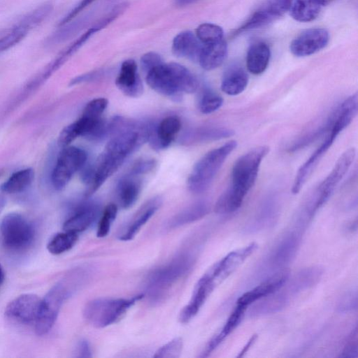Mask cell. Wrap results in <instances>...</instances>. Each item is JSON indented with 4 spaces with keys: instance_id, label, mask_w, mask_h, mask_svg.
I'll return each mask as SVG.
<instances>
[{
    "instance_id": "1",
    "label": "cell",
    "mask_w": 358,
    "mask_h": 358,
    "mask_svg": "<svg viewBox=\"0 0 358 358\" xmlns=\"http://www.w3.org/2000/svg\"><path fill=\"white\" fill-rule=\"evenodd\" d=\"M145 80L153 90L174 101L199 87V81L192 72L176 62H163L154 67L145 74Z\"/></svg>"
},
{
    "instance_id": "2",
    "label": "cell",
    "mask_w": 358,
    "mask_h": 358,
    "mask_svg": "<svg viewBox=\"0 0 358 358\" xmlns=\"http://www.w3.org/2000/svg\"><path fill=\"white\" fill-rule=\"evenodd\" d=\"M193 264L194 257L184 253L155 269L148 276L143 295L152 304L164 301L189 273Z\"/></svg>"
},
{
    "instance_id": "3",
    "label": "cell",
    "mask_w": 358,
    "mask_h": 358,
    "mask_svg": "<svg viewBox=\"0 0 358 358\" xmlns=\"http://www.w3.org/2000/svg\"><path fill=\"white\" fill-rule=\"evenodd\" d=\"M83 276L77 271L68 274L55 284L41 300L36 319L35 331L43 336L54 326L64 301L82 284Z\"/></svg>"
},
{
    "instance_id": "4",
    "label": "cell",
    "mask_w": 358,
    "mask_h": 358,
    "mask_svg": "<svg viewBox=\"0 0 358 358\" xmlns=\"http://www.w3.org/2000/svg\"><path fill=\"white\" fill-rule=\"evenodd\" d=\"M353 119V113L348 109L336 108L334 110L328 120V134L326 138L298 170L292 187L293 194H296L300 192L320 160L333 145L338 134L351 123Z\"/></svg>"
},
{
    "instance_id": "5",
    "label": "cell",
    "mask_w": 358,
    "mask_h": 358,
    "mask_svg": "<svg viewBox=\"0 0 358 358\" xmlns=\"http://www.w3.org/2000/svg\"><path fill=\"white\" fill-rule=\"evenodd\" d=\"M269 150L268 146L260 145L243 154L235 162L231 171V183L227 189L241 203H243L255 185L260 165Z\"/></svg>"
},
{
    "instance_id": "6",
    "label": "cell",
    "mask_w": 358,
    "mask_h": 358,
    "mask_svg": "<svg viewBox=\"0 0 358 358\" xmlns=\"http://www.w3.org/2000/svg\"><path fill=\"white\" fill-rule=\"evenodd\" d=\"M237 141L231 140L205 154L194 166L187 181L189 190L194 194L205 192L228 156L236 149Z\"/></svg>"
},
{
    "instance_id": "7",
    "label": "cell",
    "mask_w": 358,
    "mask_h": 358,
    "mask_svg": "<svg viewBox=\"0 0 358 358\" xmlns=\"http://www.w3.org/2000/svg\"><path fill=\"white\" fill-rule=\"evenodd\" d=\"M144 297L143 294L131 298H99L88 301L83 316L95 328H104L119 321L127 310Z\"/></svg>"
},
{
    "instance_id": "8",
    "label": "cell",
    "mask_w": 358,
    "mask_h": 358,
    "mask_svg": "<svg viewBox=\"0 0 358 358\" xmlns=\"http://www.w3.org/2000/svg\"><path fill=\"white\" fill-rule=\"evenodd\" d=\"M53 7L52 1H45L22 15L16 23L0 34V53L21 42L30 31L49 16Z\"/></svg>"
},
{
    "instance_id": "9",
    "label": "cell",
    "mask_w": 358,
    "mask_h": 358,
    "mask_svg": "<svg viewBox=\"0 0 358 358\" xmlns=\"http://www.w3.org/2000/svg\"><path fill=\"white\" fill-rule=\"evenodd\" d=\"M0 231L4 246L14 251L27 248L33 242L35 234L29 221L17 213H10L3 217Z\"/></svg>"
},
{
    "instance_id": "10",
    "label": "cell",
    "mask_w": 358,
    "mask_h": 358,
    "mask_svg": "<svg viewBox=\"0 0 358 358\" xmlns=\"http://www.w3.org/2000/svg\"><path fill=\"white\" fill-rule=\"evenodd\" d=\"M86 161L87 153L83 149L71 145L63 148L51 176L54 188L63 189L74 174L85 166Z\"/></svg>"
},
{
    "instance_id": "11",
    "label": "cell",
    "mask_w": 358,
    "mask_h": 358,
    "mask_svg": "<svg viewBox=\"0 0 358 358\" xmlns=\"http://www.w3.org/2000/svg\"><path fill=\"white\" fill-rule=\"evenodd\" d=\"M356 156L355 148H350L341 154L329 174L319 185L315 199L309 209L311 217L332 195L335 188L345 176Z\"/></svg>"
},
{
    "instance_id": "12",
    "label": "cell",
    "mask_w": 358,
    "mask_h": 358,
    "mask_svg": "<svg viewBox=\"0 0 358 358\" xmlns=\"http://www.w3.org/2000/svg\"><path fill=\"white\" fill-rule=\"evenodd\" d=\"M294 0H266L252 15L234 32V34L243 31L259 28L289 11Z\"/></svg>"
},
{
    "instance_id": "13",
    "label": "cell",
    "mask_w": 358,
    "mask_h": 358,
    "mask_svg": "<svg viewBox=\"0 0 358 358\" xmlns=\"http://www.w3.org/2000/svg\"><path fill=\"white\" fill-rule=\"evenodd\" d=\"M99 29L93 24L78 38L64 48L51 62H50L42 71L33 79L30 87H36L48 79L55 72L59 69Z\"/></svg>"
},
{
    "instance_id": "14",
    "label": "cell",
    "mask_w": 358,
    "mask_h": 358,
    "mask_svg": "<svg viewBox=\"0 0 358 358\" xmlns=\"http://www.w3.org/2000/svg\"><path fill=\"white\" fill-rule=\"evenodd\" d=\"M257 248L256 243L234 250L215 263L206 273L214 284L219 285L229 277Z\"/></svg>"
},
{
    "instance_id": "15",
    "label": "cell",
    "mask_w": 358,
    "mask_h": 358,
    "mask_svg": "<svg viewBox=\"0 0 358 358\" xmlns=\"http://www.w3.org/2000/svg\"><path fill=\"white\" fill-rule=\"evenodd\" d=\"M328 31L322 28L303 31L290 43L289 49L296 57H306L323 49L329 42Z\"/></svg>"
},
{
    "instance_id": "16",
    "label": "cell",
    "mask_w": 358,
    "mask_h": 358,
    "mask_svg": "<svg viewBox=\"0 0 358 358\" xmlns=\"http://www.w3.org/2000/svg\"><path fill=\"white\" fill-rule=\"evenodd\" d=\"M41 299L34 294H23L13 299L6 307V315L15 321L28 324L34 322Z\"/></svg>"
},
{
    "instance_id": "17",
    "label": "cell",
    "mask_w": 358,
    "mask_h": 358,
    "mask_svg": "<svg viewBox=\"0 0 358 358\" xmlns=\"http://www.w3.org/2000/svg\"><path fill=\"white\" fill-rule=\"evenodd\" d=\"M215 287L210 278L205 273L196 284L189 303L180 311V322L186 324L194 318Z\"/></svg>"
},
{
    "instance_id": "18",
    "label": "cell",
    "mask_w": 358,
    "mask_h": 358,
    "mask_svg": "<svg viewBox=\"0 0 358 358\" xmlns=\"http://www.w3.org/2000/svg\"><path fill=\"white\" fill-rule=\"evenodd\" d=\"M117 87L127 96L137 98L143 92V85L134 59L124 61L115 79Z\"/></svg>"
},
{
    "instance_id": "19",
    "label": "cell",
    "mask_w": 358,
    "mask_h": 358,
    "mask_svg": "<svg viewBox=\"0 0 358 358\" xmlns=\"http://www.w3.org/2000/svg\"><path fill=\"white\" fill-rule=\"evenodd\" d=\"M288 278V271L285 270L278 271L252 289L241 295L238 299L236 304L248 308L260 299L279 290Z\"/></svg>"
},
{
    "instance_id": "20",
    "label": "cell",
    "mask_w": 358,
    "mask_h": 358,
    "mask_svg": "<svg viewBox=\"0 0 358 358\" xmlns=\"http://www.w3.org/2000/svg\"><path fill=\"white\" fill-rule=\"evenodd\" d=\"M161 203L162 201L159 197L153 198L145 202L121 231L118 235V238L124 241L132 240L142 227L157 212Z\"/></svg>"
},
{
    "instance_id": "21",
    "label": "cell",
    "mask_w": 358,
    "mask_h": 358,
    "mask_svg": "<svg viewBox=\"0 0 358 358\" xmlns=\"http://www.w3.org/2000/svg\"><path fill=\"white\" fill-rule=\"evenodd\" d=\"M99 206L94 203H85L78 206L63 224L64 231L78 234L87 229L96 220Z\"/></svg>"
},
{
    "instance_id": "22",
    "label": "cell",
    "mask_w": 358,
    "mask_h": 358,
    "mask_svg": "<svg viewBox=\"0 0 358 358\" xmlns=\"http://www.w3.org/2000/svg\"><path fill=\"white\" fill-rule=\"evenodd\" d=\"M181 127L180 120L176 116L163 119L155 129L150 130L149 139L153 148L163 150L173 142Z\"/></svg>"
},
{
    "instance_id": "23",
    "label": "cell",
    "mask_w": 358,
    "mask_h": 358,
    "mask_svg": "<svg viewBox=\"0 0 358 358\" xmlns=\"http://www.w3.org/2000/svg\"><path fill=\"white\" fill-rule=\"evenodd\" d=\"M300 244V237L294 233L288 234L273 249L268 259V266L279 268L289 264L294 258Z\"/></svg>"
},
{
    "instance_id": "24",
    "label": "cell",
    "mask_w": 358,
    "mask_h": 358,
    "mask_svg": "<svg viewBox=\"0 0 358 358\" xmlns=\"http://www.w3.org/2000/svg\"><path fill=\"white\" fill-rule=\"evenodd\" d=\"M203 43L196 34L185 31L177 34L173 40L172 52L178 57L198 62Z\"/></svg>"
},
{
    "instance_id": "25",
    "label": "cell",
    "mask_w": 358,
    "mask_h": 358,
    "mask_svg": "<svg viewBox=\"0 0 358 358\" xmlns=\"http://www.w3.org/2000/svg\"><path fill=\"white\" fill-rule=\"evenodd\" d=\"M142 189V180L138 175L129 173L123 177L117 187V197L120 207L128 209L137 201Z\"/></svg>"
},
{
    "instance_id": "26",
    "label": "cell",
    "mask_w": 358,
    "mask_h": 358,
    "mask_svg": "<svg viewBox=\"0 0 358 358\" xmlns=\"http://www.w3.org/2000/svg\"><path fill=\"white\" fill-rule=\"evenodd\" d=\"M227 56V44L222 39L217 42L203 44L198 62L206 71L217 69L222 64Z\"/></svg>"
},
{
    "instance_id": "27",
    "label": "cell",
    "mask_w": 358,
    "mask_h": 358,
    "mask_svg": "<svg viewBox=\"0 0 358 358\" xmlns=\"http://www.w3.org/2000/svg\"><path fill=\"white\" fill-rule=\"evenodd\" d=\"M279 290L255 301L256 303L250 309V316L260 317L273 314L284 308L289 303V294Z\"/></svg>"
},
{
    "instance_id": "28",
    "label": "cell",
    "mask_w": 358,
    "mask_h": 358,
    "mask_svg": "<svg viewBox=\"0 0 358 358\" xmlns=\"http://www.w3.org/2000/svg\"><path fill=\"white\" fill-rule=\"evenodd\" d=\"M271 57V50L264 42H257L249 48L246 56V65L248 71L254 75H259L266 69Z\"/></svg>"
},
{
    "instance_id": "29",
    "label": "cell",
    "mask_w": 358,
    "mask_h": 358,
    "mask_svg": "<svg viewBox=\"0 0 358 358\" xmlns=\"http://www.w3.org/2000/svg\"><path fill=\"white\" fill-rule=\"evenodd\" d=\"M248 84V76L241 67L233 66L227 70L221 82V90L228 95L242 93Z\"/></svg>"
},
{
    "instance_id": "30",
    "label": "cell",
    "mask_w": 358,
    "mask_h": 358,
    "mask_svg": "<svg viewBox=\"0 0 358 358\" xmlns=\"http://www.w3.org/2000/svg\"><path fill=\"white\" fill-rule=\"evenodd\" d=\"M323 270L319 266L303 268L290 280L288 290L290 294H297L316 285L322 278Z\"/></svg>"
},
{
    "instance_id": "31",
    "label": "cell",
    "mask_w": 358,
    "mask_h": 358,
    "mask_svg": "<svg viewBox=\"0 0 358 358\" xmlns=\"http://www.w3.org/2000/svg\"><path fill=\"white\" fill-rule=\"evenodd\" d=\"M209 210L210 206L206 202L194 203L175 215L169 222V228L175 229L200 220L206 216Z\"/></svg>"
},
{
    "instance_id": "32",
    "label": "cell",
    "mask_w": 358,
    "mask_h": 358,
    "mask_svg": "<svg viewBox=\"0 0 358 358\" xmlns=\"http://www.w3.org/2000/svg\"><path fill=\"white\" fill-rule=\"evenodd\" d=\"M34 178V170L27 168L13 173L9 178L0 186L1 192L7 194L19 193L26 189Z\"/></svg>"
},
{
    "instance_id": "33",
    "label": "cell",
    "mask_w": 358,
    "mask_h": 358,
    "mask_svg": "<svg viewBox=\"0 0 358 358\" xmlns=\"http://www.w3.org/2000/svg\"><path fill=\"white\" fill-rule=\"evenodd\" d=\"M321 8L317 0H294L289 11L295 20L308 22L317 17Z\"/></svg>"
},
{
    "instance_id": "34",
    "label": "cell",
    "mask_w": 358,
    "mask_h": 358,
    "mask_svg": "<svg viewBox=\"0 0 358 358\" xmlns=\"http://www.w3.org/2000/svg\"><path fill=\"white\" fill-rule=\"evenodd\" d=\"M87 21V17H83L60 26L57 31L46 38L45 45L48 46L57 45L66 41L76 34L83 27Z\"/></svg>"
},
{
    "instance_id": "35",
    "label": "cell",
    "mask_w": 358,
    "mask_h": 358,
    "mask_svg": "<svg viewBox=\"0 0 358 358\" xmlns=\"http://www.w3.org/2000/svg\"><path fill=\"white\" fill-rule=\"evenodd\" d=\"M78 234L64 231L54 235L47 245V249L52 255H60L71 250L76 243Z\"/></svg>"
},
{
    "instance_id": "36",
    "label": "cell",
    "mask_w": 358,
    "mask_h": 358,
    "mask_svg": "<svg viewBox=\"0 0 358 358\" xmlns=\"http://www.w3.org/2000/svg\"><path fill=\"white\" fill-rule=\"evenodd\" d=\"M196 36L203 44H208L222 40L224 32L217 24L203 23L196 28Z\"/></svg>"
},
{
    "instance_id": "37",
    "label": "cell",
    "mask_w": 358,
    "mask_h": 358,
    "mask_svg": "<svg viewBox=\"0 0 358 358\" xmlns=\"http://www.w3.org/2000/svg\"><path fill=\"white\" fill-rule=\"evenodd\" d=\"M223 104L222 97L216 92L205 90L199 101V109L203 114H210L217 110Z\"/></svg>"
},
{
    "instance_id": "38",
    "label": "cell",
    "mask_w": 358,
    "mask_h": 358,
    "mask_svg": "<svg viewBox=\"0 0 358 358\" xmlns=\"http://www.w3.org/2000/svg\"><path fill=\"white\" fill-rule=\"evenodd\" d=\"M117 214V206L116 204L109 203L105 207L98 223L97 237L103 238L108 235Z\"/></svg>"
},
{
    "instance_id": "39",
    "label": "cell",
    "mask_w": 358,
    "mask_h": 358,
    "mask_svg": "<svg viewBox=\"0 0 358 358\" xmlns=\"http://www.w3.org/2000/svg\"><path fill=\"white\" fill-rule=\"evenodd\" d=\"M246 309L247 308L236 304L221 331L216 334L221 342L238 327Z\"/></svg>"
},
{
    "instance_id": "40",
    "label": "cell",
    "mask_w": 358,
    "mask_h": 358,
    "mask_svg": "<svg viewBox=\"0 0 358 358\" xmlns=\"http://www.w3.org/2000/svg\"><path fill=\"white\" fill-rule=\"evenodd\" d=\"M182 339L180 337H177L159 348L153 357L155 358H178L182 353Z\"/></svg>"
},
{
    "instance_id": "41",
    "label": "cell",
    "mask_w": 358,
    "mask_h": 358,
    "mask_svg": "<svg viewBox=\"0 0 358 358\" xmlns=\"http://www.w3.org/2000/svg\"><path fill=\"white\" fill-rule=\"evenodd\" d=\"M108 106V100L105 98H96L87 103L82 115L90 117H101Z\"/></svg>"
},
{
    "instance_id": "42",
    "label": "cell",
    "mask_w": 358,
    "mask_h": 358,
    "mask_svg": "<svg viewBox=\"0 0 358 358\" xmlns=\"http://www.w3.org/2000/svg\"><path fill=\"white\" fill-rule=\"evenodd\" d=\"M339 357L343 358H357L358 357V333L357 327L348 336L342 353Z\"/></svg>"
},
{
    "instance_id": "43",
    "label": "cell",
    "mask_w": 358,
    "mask_h": 358,
    "mask_svg": "<svg viewBox=\"0 0 358 358\" xmlns=\"http://www.w3.org/2000/svg\"><path fill=\"white\" fill-rule=\"evenodd\" d=\"M357 308V292L352 290L346 293L339 301L337 310L341 313L353 311Z\"/></svg>"
},
{
    "instance_id": "44",
    "label": "cell",
    "mask_w": 358,
    "mask_h": 358,
    "mask_svg": "<svg viewBox=\"0 0 358 358\" xmlns=\"http://www.w3.org/2000/svg\"><path fill=\"white\" fill-rule=\"evenodd\" d=\"M164 62L162 57L154 52L144 54L140 60L142 71L146 74L150 70Z\"/></svg>"
},
{
    "instance_id": "45",
    "label": "cell",
    "mask_w": 358,
    "mask_h": 358,
    "mask_svg": "<svg viewBox=\"0 0 358 358\" xmlns=\"http://www.w3.org/2000/svg\"><path fill=\"white\" fill-rule=\"evenodd\" d=\"M96 0H80L62 19L59 22L60 27L73 20L83 10Z\"/></svg>"
},
{
    "instance_id": "46",
    "label": "cell",
    "mask_w": 358,
    "mask_h": 358,
    "mask_svg": "<svg viewBox=\"0 0 358 358\" xmlns=\"http://www.w3.org/2000/svg\"><path fill=\"white\" fill-rule=\"evenodd\" d=\"M155 166V162L153 159L139 161L132 166L129 173L138 176L145 174L150 171Z\"/></svg>"
},
{
    "instance_id": "47",
    "label": "cell",
    "mask_w": 358,
    "mask_h": 358,
    "mask_svg": "<svg viewBox=\"0 0 358 358\" xmlns=\"http://www.w3.org/2000/svg\"><path fill=\"white\" fill-rule=\"evenodd\" d=\"M76 355L77 357H92V354L90 348V345L87 340H81L76 348Z\"/></svg>"
},
{
    "instance_id": "48",
    "label": "cell",
    "mask_w": 358,
    "mask_h": 358,
    "mask_svg": "<svg viewBox=\"0 0 358 358\" xmlns=\"http://www.w3.org/2000/svg\"><path fill=\"white\" fill-rule=\"evenodd\" d=\"M257 337V335H253L249 339V341H248L246 345L244 346L243 349L240 352V354L238 356V357H242L243 355V354L245 353L248 350V349L251 347L252 344L255 341Z\"/></svg>"
},
{
    "instance_id": "49",
    "label": "cell",
    "mask_w": 358,
    "mask_h": 358,
    "mask_svg": "<svg viewBox=\"0 0 358 358\" xmlns=\"http://www.w3.org/2000/svg\"><path fill=\"white\" fill-rule=\"evenodd\" d=\"M199 0H175L176 3L180 6H184L193 3Z\"/></svg>"
},
{
    "instance_id": "50",
    "label": "cell",
    "mask_w": 358,
    "mask_h": 358,
    "mask_svg": "<svg viewBox=\"0 0 358 358\" xmlns=\"http://www.w3.org/2000/svg\"><path fill=\"white\" fill-rule=\"evenodd\" d=\"M6 203V199L5 196L2 194H0V213L4 208Z\"/></svg>"
},
{
    "instance_id": "51",
    "label": "cell",
    "mask_w": 358,
    "mask_h": 358,
    "mask_svg": "<svg viewBox=\"0 0 358 358\" xmlns=\"http://www.w3.org/2000/svg\"><path fill=\"white\" fill-rule=\"evenodd\" d=\"M4 279H5L4 270H3V268L1 265V264L0 263V287L2 285V284L3 283Z\"/></svg>"
},
{
    "instance_id": "52",
    "label": "cell",
    "mask_w": 358,
    "mask_h": 358,
    "mask_svg": "<svg viewBox=\"0 0 358 358\" xmlns=\"http://www.w3.org/2000/svg\"><path fill=\"white\" fill-rule=\"evenodd\" d=\"M322 6H324L331 3L333 0H317Z\"/></svg>"
},
{
    "instance_id": "53",
    "label": "cell",
    "mask_w": 358,
    "mask_h": 358,
    "mask_svg": "<svg viewBox=\"0 0 358 358\" xmlns=\"http://www.w3.org/2000/svg\"><path fill=\"white\" fill-rule=\"evenodd\" d=\"M0 176H1V173H0Z\"/></svg>"
}]
</instances>
